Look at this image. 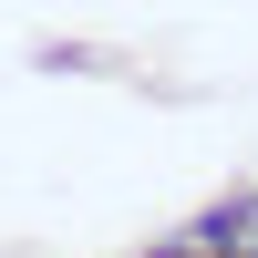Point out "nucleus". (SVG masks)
<instances>
[{"label":"nucleus","mask_w":258,"mask_h":258,"mask_svg":"<svg viewBox=\"0 0 258 258\" xmlns=\"http://www.w3.org/2000/svg\"><path fill=\"white\" fill-rule=\"evenodd\" d=\"M165 258H258V186H227V197H207L186 227H165L155 238Z\"/></svg>","instance_id":"1"},{"label":"nucleus","mask_w":258,"mask_h":258,"mask_svg":"<svg viewBox=\"0 0 258 258\" xmlns=\"http://www.w3.org/2000/svg\"><path fill=\"white\" fill-rule=\"evenodd\" d=\"M124 258H165V248H155V238H145V248H124Z\"/></svg>","instance_id":"2"}]
</instances>
